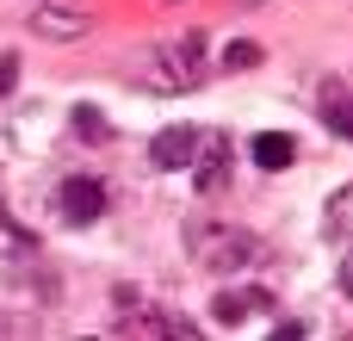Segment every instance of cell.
I'll return each instance as SVG.
<instances>
[{"instance_id": "cell-11", "label": "cell", "mask_w": 353, "mask_h": 341, "mask_svg": "<svg viewBox=\"0 0 353 341\" xmlns=\"http://www.w3.org/2000/svg\"><path fill=\"white\" fill-rule=\"evenodd\" d=\"M68 124H74V137H87V143H112V124H105V112H99V106H87V99L68 112Z\"/></svg>"}, {"instance_id": "cell-16", "label": "cell", "mask_w": 353, "mask_h": 341, "mask_svg": "<svg viewBox=\"0 0 353 341\" xmlns=\"http://www.w3.org/2000/svg\"><path fill=\"white\" fill-rule=\"evenodd\" d=\"M242 6H267V0H242Z\"/></svg>"}, {"instance_id": "cell-5", "label": "cell", "mask_w": 353, "mask_h": 341, "mask_svg": "<svg viewBox=\"0 0 353 341\" xmlns=\"http://www.w3.org/2000/svg\"><path fill=\"white\" fill-rule=\"evenodd\" d=\"M261 311H273V292H261V286H223V292L211 298V323H217V329H242V323L261 317Z\"/></svg>"}, {"instance_id": "cell-14", "label": "cell", "mask_w": 353, "mask_h": 341, "mask_svg": "<svg viewBox=\"0 0 353 341\" xmlns=\"http://www.w3.org/2000/svg\"><path fill=\"white\" fill-rule=\"evenodd\" d=\"M12 81H19V56H12V50H6V56H0V99H6V93H12Z\"/></svg>"}, {"instance_id": "cell-8", "label": "cell", "mask_w": 353, "mask_h": 341, "mask_svg": "<svg viewBox=\"0 0 353 341\" xmlns=\"http://www.w3.org/2000/svg\"><path fill=\"white\" fill-rule=\"evenodd\" d=\"M248 155H254L267 174H279V168L298 162V137H292V130H261V137H248Z\"/></svg>"}, {"instance_id": "cell-4", "label": "cell", "mask_w": 353, "mask_h": 341, "mask_svg": "<svg viewBox=\"0 0 353 341\" xmlns=\"http://www.w3.org/2000/svg\"><path fill=\"white\" fill-rule=\"evenodd\" d=\"M105 205H112V193H105V180H93V174H68V180L56 186V217H62L68 230L99 224Z\"/></svg>"}, {"instance_id": "cell-7", "label": "cell", "mask_w": 353, "mask_h": 341, "mask_svg": "<svg viewBox=\"0 0 353 341\" xmlns=\"http://www.w3.org/2000/svg\"><path fill=\"white\" fill-rule=\"evenodd\" d=\"M192 143H199V130H192V124H168V130H155V137H149V162H155L161 174H180V168L192 162Z\"/></svg>"}, {"instance_id": "cell-3", "label": "cell", "mask_w": 353, "mask_h": 341, "mask_svg": "<svg viewBox=\"0 0 353 341\" xmlns=\"http://www.w3.org/2000/svg\"><path fill=\"white\" fill-rule=\"evenodd\" d=\"M186 174H192V193H199V199H217V193L230 186V130H199Z\"/></svg>"}, {"instance_id": "cell-1", "label": "cell", "mask_w": 353, "mask_h": 341, "mask_svg": "<svg viewBox=\"0 0 353 341\" xmlns=\"http://www.w3.org/2000/svg\"><path fill=\"white\" fill-rule=\"evenodd\" d=\"M186 249H192V261H199L205 273H217V280L254 273V267L273 261V249H267L254 230H242V224H211V217H192V224H186Z\"/></svg>"}, {"instance_id": "cell-15", "label": "cell", "mask_w": 353, "mask_h": 341, "mask_svg": "<svg viewBox=\"0 0 353 341\" xmlns=\"http://www.w3.org/2000/svg\"><path fill=\"white\" fill-rule=\"evenodd\" d=\"M335 280H341V292L353 298V242H347V255H341V267H335Z\"/></svg>"}, {"instance_id": "cell-6", "label": "cell", "mask_w": 353, "mask_h": 341, "mask_svg": "<svg viewBox=\"0 0 353 341\" xmlns=\"http://www.w3.org/2000/svg\"><path fill=\"white\" fill-rule=\"evenodd\" d=\"M25 19H31L37 37H56V43H68V37H81V31L93 25L87 6H74V0H43V6H31Z\"/></svg>"}, {"instance_id": "cell-12", "label": "cell", "mask_w": 353, "mask_h": 341, "mask_svg": "<svg viewBox=\"0 0 353 341\" xmlns=\"http://www.w3.org/2000/svg\"><path fill=\"white\" fill-rule=\"evenodd\" d=\"M217 62H223V68H236V75H248V68H261V62H267V50H261L254 37H236V43H230Z\"/></svg>"}, {"instance_id": "cell-2", "label": "cell", "mask_w": 353, "mask_h": 341, "mask_svg": "<svg viewBox=\"0 0 353 341\" xmlns=\"http://www.w3.org/2000/svg\"><path fill=\"white\" fill-rule=\"evenodd\" d=\"M205 75H211V62H205V31H180L174 43L149 50V62L137 68V81L155 87V93H192Z\"/></svg>"}, {"instance_id": "cell-13", "label": "cell", "mask_w": 353, "mask_h": 341, "mask_svg": "<svg viewBox=\"0 0 353 341\" xmlns=\"http://www.w3.org/2000/svg\"><path fill=\"white\" fill-rule=\"evenodd\" d=\"M304 335H316V323H304V317H279L273 323V341H304Z\"/></svg>"}, {"instance_id": "cell-10", "label": "cell", "mask_w": 353, "mask_h": 341, "mask_svg": "<svg viewBox=\"0 0 353 341\" xmlns=\"http://www.w3.org/2000/svg\"><path fill=\"white\" fill-rule=\"evenodd\" d=\"M323 236H329V242H353V180L329 193V211H323Z\"/></svg>"}, {"instance_id": "cell-9", "label": "cell", "mask_w": 353, "mask_h": 341, "mask_svg": "<svg viewBox=\"0 0 353 341\" xmlns=\"http://www.w3.org/2000/svg\"><path fill=\"white\" fill-rule=\"evenodd\" d=\"M316 118H323L335 137H347V143H353V93L341 87V81H329V87H323V99H316Z\"/></svg>"}]
</instances>
